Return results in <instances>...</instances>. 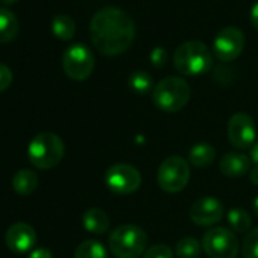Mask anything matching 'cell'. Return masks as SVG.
<instances>
[{
	"label": "cell",
	"mask_w": 258,
	"mask_h": 258,
	"mask_svg": "<svg viewBox=\"0 0 258 258\" xmlns=\"http://www.w3.org/2000/svg\"><path fill=\"white\" fill-rule=\"evenodd\" d=\"M93 46L106 56L126 52L136 40V23L126 11L117 7L99 10L90 22Z\"/></svg>",
	"instance_id": "1"
},
{
	"label": "cell",
	"mask_w": 258,
	"mask_h": 258,
	"mask_svg": "<svg viewBox=\"0 0 258 258\" xmlns=\"http://www.w3.org/2000/svg\"><path fill=\"white\" fill-rule=\"evenodd\" d=\"M175 69L185 76H201L211 70L213 55L210 49L198 40L182 43L173 55Z\"/></svg>",
	"instance_id": "2"
},
{
	"label": "cell",
	"mask_w": 258,
	"mask_h": 258,
	"mask_svg": "<svg viewBox=\"0 0 258 258\" xmlns=\"http://www.w3.org/2000/svg\"><path fill=\"white\" fill-rule=\"evenodd\" d=\"M64 142L53 133H41L32 139L28 148L31 164L41 170L56 167L64 158Z\"/></svg>",
	"instance_id": "3"
},
{
	"label": "cell",
	"mask_w": 258,
	"mask_h": 258,
	"mask_svg": "<svg viewBox=\"0 0 258 258\" xmlns=\"http://www.w3.org/2000/svg\"><path fill=\"white\" fill-rule=\"evenodd\" d=\"M190 96V85L182 78L176 76L161 79L152 91V100L155 106L164 112L181 111L188 103Z\"/></svg>",
	"instance_id": "4"
},
{
	"label": "cell",
	"mask_w": 258,
	"mask_h": 258,
	"mask_svg": "<svg viewBox=\"0 0 258 258\" xmlns=\"http://www.w3.org/2000/svg\"><path fill=\"white\" fill-rule=\"evenodd\" d=\"M108 241L117 258H139L146 250L148 235L137 225H121L111 232Z\"/></svg>",
	"instance_id": "5"
},
{
	"label": "cell",
	"mask_w": 258,
	"mask_h": 258,
	"mask_svg": "<svg viewBox=\"0 0 258 258\" xmlns=\"http://www.w3.org/2000/svg\"><path fill=\"white\" fill-rule=\"evenodd\" d=\"M94 55L82 43L69 46L62 53L64 73L73 81H85L94 70Z\"/></svg>",
	"instance_id": "6"
},
{
	"label": "cell",
	"mask_w": 258,
	"mask_h": 258,
	"mask_svg": "<svg viewBox=\"0 0 258 258\" xmlns=\"http://www.w3.org/2000/svg\"><path fill=\"white\" fill-rule=\"evenodd\" d=\"M188 179L190 167L188 163L181 157H169L158 167V185L167 193H179L187 187Z\"/></svg>",
	"instance_id": "7"
},
{
	"label": "cell",
	"mask_w": 258,
	"mask_h": 258,
	"mask_svg": "<svg viewBox=\"0 0 258 258\" xmlns=\"http://www.w3.org/2000/svg\"><path fill=\"white\" fill-rule=\"evenodd\" d=\"M202 247L210 258H235L240 244L231 229L219 226L205 232Z\"/></svg>",
	"instance_id": "8"
},
{
	"label": "cell",
	"mask_w": 258,
	"mask_h": 258,
	"mask_svg": "<svg viewBox=\"0 0 258 258\" xmlns=\"http://www.w3.org/2000/svg\"><path fill=\"white\" fill-rule=\"evenodd\" d=\"M105 184L115 195H131L139 190L142 184V175L136 167L118 163L106 170Z\"/></svg>",
	"instance_id": "9"
},
{
	"label": "cell",
	"mask_w": 258,
	"mask_h": 258,
	"mask_svg": "<svg viewBox=\"0 0 258 258\" xmlns=\"http://www.w3.org/2000/svg\"><path fill=\"white\" fill-rule=\"evenodd\" d=\"M244 49V34L241 29L235 26H226L216 35L213 41V52L214 55L223 61L231 62L240 56Z\"/></svg>",
	"instance_id": "10"
},
{
	"label": "cell",
	"mask_w": 258,
	"mask_h": 258,
	"mask_svg": "<svg viewBox=\"0 0 258 258\" xmlns=\"http://www.w3.org/2000/svg\"><path fill=\"white\" fill-rule=\"evenodd\" d=\"M228 139L237 149H247L253 146V143L256 142V129L249 114L237 112L229 118Z\"/></svg>",
	"instance_id": "11"
},
{
	"label": "cell",
	"mask_w": 258,
	"mask_h": 258,
	"mask_svg": "<svg viewBox=\"0 0 258 258\" xmlns=\"http://www.w3.org/2000/svg\"><path fill=\"white\" fill-rule=\"evenodd\" d=\"M223 216V205L211 196L199 198L190 208V219L199 226L216 225Z\"/></svg>",
	"instance_id": "12"
},
{
	"label": "cell",
	"mask_w": 258,
	"mask_h": 258,
	"mask_svg": "<svg viewBox=\"0 0 258 258\" xmlns=\"http://www.w3.org/2000/svg\"><path fill=\"white\" fill-rule=\"evenodd\" d=\"M5 243L10 250L22 255L32 250L37 243V232L31 225L25 222H17L8 228L5 234Z\"/></svg>",
	"instance_id": "13"
},
{
	"label": "cell",
	"mask_w": 258,
	"mask_h": 258,
	"mask_svg": "<svg viewBox=\"0 0 258 258\" xmlns=\"http://www.w3.org/2000/svg\"><path fill=\"white\" fill-rule=\"evenodd\" d=\"M250 157L244 154H237V152H229L225 154L220 160L219 169L222 175L228 178H238L243 176L244 173L250 172Z\"/></svg>",
	"instance_id": "14"
},
{
	"label": "cell",
	"mask_w": 258,
	"mask_h": 258,
	"mask_svg": "<svg viewBox=\"0 0 258 258\" xmlns=\"http://www.w3.org/2000/svg\"><path fill=\"white\" fill-rule=\"evenodd\" d=\"M82 225L88 232L102 235L109 228V217L100 208H90L82 216Z\"/></svg>",
	"instance_id": "15"
},
{
	"label": "cell",
	"mask_w": 258,
	"mask_h": 258,
	"mask_svg": "<svg viewBox=\"0 0 258 258\" xmlns=\"http://www.w3.org/2000/svg\"><path fill=\"white\" fill-rule=\"evenodd\" d=\"M20 31L17 16L8 8H0V44H7L16 40Z\"/></svg>",
	"instance_id": "16"
},
{
	"label": "cell",
	"mask_w": 258,
	"mask_h": 258,
	"mask_svg": "<svg viewBox=\"0 0 258 258\" xmlns=\"http://www.w3.org/2000/svg\"><path fill=\"white\" fill-rule=\"evenodd\" d=\"M13 187H14V191L17 195H20V196H29L38 187V176H37L35 172H32L29 169L19 170L14 175Z\"/></svg>",
	"instance_id": "17"
},
{
	"label": "cell",
	"mask_w": 258,
	"mask_h": 258,
	"mask_svg": "<svg viewBox=\"0 0 258 258\" xmlns=\"http://www.w3.org/2000/svg\"><path fill=\"white\" fill-rule=\"evenodd\" d=\"M188 160L195 167L204 169V167H208L210 164H213V161L216 160V151L208 143H199L190 149Z\"/></svg>",
	"instance_id": "18"
},
{
	"label": "cell",
	"mask_w": 258,
	"mask_h": 258,
	"mask_svg": "<svg viewBox=\"0 0 258 258\" xmlns=\"http://www.w3.org/2000/svg\"><path fill=\"white\" fill-rule=\"evenodd\" d=\"M52 32L55 37H58L62 41H69L75 37L76 32V23L75 20L67 14H59L52 20Z\"/></svg>",
	"instance_id": "19"
},
{
	"label": "cell",
	"mask_w": 258,
	"mask_h": 258,
	"mask_svg": "<svg viewBox=\"0 0 258 258\" xmlns=\"http://www.w3.org/2000/svg\"><path fill=\"white\" fill-rule=\"evenodd\" d=\"M228 223L232 228V231H235L238 234H244L249 231L252 220L246 210L237 207V208H231L228 211Z\"/></svg>",
	"instance_id": "20"
},
{
	"label": "cell",
	"mask_w": 258,
	"mask_h": 258,
	"mask_svg": "<svg viewBox=\"0 0 258 258\" xmlns=\"http://www.w3.org/2000/svg\"><path fill=\"white\" fill-rule=\"evenodd\" d=\"M75 258H106V249L100 241L85 240L78 244L75 250Z\"/></svg>",
	"instance_id": "21"
},
{
	"label": "cell",
	"mask_w": 258,
	"mask_h": 258,
	"mask_svg": "<svg viewBox=\"0 0 258 258\" xmlns=\"http://www.w3.org/2000/svg\"><path fill=\"white\" fill-rule=\"evenodd\" d=\"M202 244L193 237H184L176 243L175 252L178 258H198L201 255Z\"/></svg>",
	"instance_id": "22"
},
{
	"label": "cell",
	"mask_w": 258,
	"mask_h": 258,
	"mask_svg": "<svg viewBox=\"0 0 258 258\" xmlns=\"http://www.w3.org/2000/svg\"><path fill=\"white\" fill-rule=\"evenodd\" d=\"M129 87H131L133 91H136L139 94H145L154 87L152 76L148 72L137 70V72L131 73V76H129Z\"/></svg>",
	"instance_id": "23"
},
{
	"label": "cell",
	"mask_w": 258,
	"mask_h": 258,
	"mask_svg": "<svg viewBox=\"0 0 258 258\" xmlns=\"http://www.w3.org/2000/svg\"><path fill=\"white\" fill-rule=\"evenodd\" d=\"M241 252L244 258H258V228L246 234L241 244Z\"/></svg>",
	"instance_id": "24"
},
{
	"label": "cell",
	"mask_w": 258,
	"mask_h": 258,
	"mask_svg": "<svg viewBox=\"0 0 258 258\" xmlns=\"http://www.w3.org/2000/svg\"><path fill=\"white\" fill-rule=\"evenodd\" d=\"M143 258H173V252H172V249L167 244L161 243V244L151 246L145 252V256Z\"/></svg>",
	"instance_id": "25"
},
{
	"label": "cell",
	"mask_w": 258,
	"mask_h": 258,
	"mask_svg": "<svg viewBox=\"0 0 258 258\" xmlns=\"http://www.w3.org/2000/svg\"><path fill=\"white\" fill-rule=\"evenodd\" d=\"M169 61V53L164 47H154L151 52V62L155 69H164Z\"/></svg>",
	"instance_id": "26"
},
{
	"label": "cell",
	"mask_w": 258,
	"mask_h": 258,
	"mask_svg": "<svg viewBox=\"0 0 258 258\" xmlns=\"http://www.w3.org/2000/svg\"><path fill=\"white\" fill-rule=\"evenodd\" d=\"M13 84V72L8 66L0 62V93L8 90Z\"/></svg>",
	"instance_id": "27"
},
{
	"label": "cell",
	"mask_w": 258,
	"mask_h": 258,
	"mask_svg": "<svg viewBox=\"0 0 258 258\" xmlns=\"http://www.w3.org/2000/svg\"><path fill=\"white\" fill-rule=\"evenodd\" d=\"M28 258H53V256H52V252H50L49 249L38 247V249L32 250V252L29 253V256H28Z\"/></svg>",
	"instance_id": "28"
},
{
	"label": "cell",
	"mask_w": 258,
	"mask_h": 258,
	"mask_svg": "<svg viewBox=\"0 0 258 258\" xmlns=\"http://www.w3.org/2000/svg\"><path fill=\"white\" fill-rule=\"evenodd\" d=\"M250 23L258 31V2H255L252 10H250Z\"/></svg>",
	"instance_id": "29"
},
{
	"label": "cell",
	"mask_w": 258,
	"mask_h": 258,
	"mask_svg": "<svg viewBox=\"0 0 258 258\" xmlns=\"http://www.w3.org/2000/svg\"><path fill=\"white\" fill-rule=\"evenodd\" d=\"M249 157H250L252 163H255V166H258V139L253 143V146L250 148V155Z\"/></svg>",
	"instance_id": "30"
},
{
	"label": "cell",
	"mask_w": 258,
	"mask_h": 258,
	"mask_svg": "<svg viewBox=\"0 0 258 258\" xmlns=\"http://www.w3.org/2000/svg\"><path fill=\"white\" fill-rule=\"evenodd\" d=\"M249 179H250V182H252L253 185H258V166H255V167L250 170Z\"/></svg>",
	"instance_id": "31"
},
{
	"label": "cell",
	"mask_w": 258,
	"mask_h": 258,
	"mask_svg": "<svg viewBox=\"0 0 258 258\" xmlns=\"http://www.w3.org/2000/svg\"><path fill=\"white\" fill-rule=\"evenodd\" d=\"M253 211H255V214L258 216V196L253 199Z\"/></svg>",
	"instance_id": "32"
},
{
	"label": "cell",
	"mask_w": 258,
	"mask_h": 258,
	"mask_svg": "<svg viewBox=\"0 0 258 258\" xmlns=\"http://www.w3.org/2000/svg\"><path fill=\"white\" fill-rule=\"evenodd\" d=\"M2 4H5V5H13V4H16V2H19V0H0Z\"/></svg>",
	"instance_id": "33"
}]
</instances>
